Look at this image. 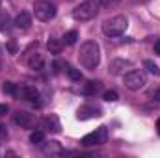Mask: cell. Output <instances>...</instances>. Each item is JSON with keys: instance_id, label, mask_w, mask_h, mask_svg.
Masks as SVG:
<instances>
[{"instance_id": "5", "label": "cell", "mask_w": 160, "mask_h": 158, "mask_svg": "<svg viewBox=\"0 0 160 158\" xmlns=\"http://www.w3.org/2000/svg\"><path fill=\"white\" fill-rule=\"evenodd\" d=\"M34 13L39 21H52L56 17V6L52 2H47V0H41V2H36L34 6Z\"/></svg>"}, {"instance_id": "3", "label": "cell", "mask_w": 160, "mask_h": 158, "mask_svg": "<svg viewBox=\"0 0 160 158\" xmlns=\"http://www.w3.org/2000/svg\"><path fill=\"white\" fill-rule=\"evenodd\" d=\"M99 0H84L82 4H78L75 9H73V19L77 21H89L93 19L97 13H99Z\"/></svg>"}, {"instance_id": "9", "label": "cell", "mask_w": 160, "mask_h": 158, "mask_svg": "<svg viewBox=\"0 0 160 158\" xmlns=\"http://www.w3.org/2000/svg\"><path fill=\"white\" fill-rule=\"evenodd\" d=\"M60 121L56 116H47V117L41 121V130L45 132H60Z\"/></svg>"}, {"instance_id": "21", "label": "cell", "mask_w": 160, "mask_h": 158, "mask_svg": "<svg viewBox=\"0 0 160 158\" xmlns=\"http://www.w3.org/2000/svg\"><path fill=\"white\" fill-rule=\"evenodd\" d=\"M67 77L73 80V82H80V78H82V73H80V69H75V67H67Z\"/></svg>"}, {"instance_id": "24", "label": "cell", "mask_w": 160, "mask_h": 158, "mask_svg": "<svg viewBox=\"0 0 160 158\" xmlns=\"http://www.w3.org/2000/svg\"><path fill=\"white\" fill-rule=\"evenodd\" d=\"M104 101H106V102H116V101H118V91H114V89L106 91V93H104Z\"/></svg>"}, {"instance_id": "19", "label": "cell", "mask_w": 160, "mask_h": 158, "mask_svg": "<svg viewBox=\"0 0 160 158\" xmlns=\"http://www.w3.org/2000/svg\"><path fill=\"white\" fill-rule=\"evenodd\" d=\"M2 91L8 93V95H17V93H19L17 84H13V82H4V84H2Z\"/></svg>"}, {"instance_id": "14", "label": "cell", "mask_w": 160, "mask_h": 158, "mask_svg": "<svg viewBox=\"0 0 160 158\" xmlns=\"http://www.w3.org/2000/svg\"><path fill=\"white\" fill-rule=\"evenodd\" d=\"M28 65L34 71H41L43 69V58H41V54H32V58L28 60Z\"/></svg>"}, {"instance_id": "30", "label": "cell", "mask_w": 160, "mask_h": 158, "mask_svg": "<svg viewBox=\"0 0 160 158\" xmlns=\"http://www.w3.org/2000/svg\"><path fill=\"white\" fill-rule=\"evenodd\" d=\"M157 132H158V134H160V117L157 119Z\"/></svg>"}, {"instance_id": "11", "label": "cell", "mask_w": 160, "mask_h": 158, "mask_svg": "<svg viewBox=\"0 0 160 158\" xmlns=\"http://www.w3.org/2000/svg\"><path fill=\"white\" fill-rule=\"evenodd\" d=\"M101 116V110L99 108H95V106H89V104H86V106H80L78 108V119H93V117H99Z\"/></svg>"}, {"instance_id": "8", "label": "cell", "mask_w": 160, "mask_h": 158, "mask_svg": "<svg viewBox=\"0 0 160 158\" xmlns=\"http://www.w3.org/2000/svg\"><path fill=\"white\" fill-rule=\"evenodd\" d=\"M130 67H132V63L128 60H112L110 62V73L112 75H125Z\"/></svg>"}, {"instance_id": "26", "label": "cell", "mask_w": 160, "mask_h": 158, "mask_svg": "<svg viewBox=\"0 0 160 158\" xmlns=\"http://www.w3.org/2000/svg\"><path fill=\"white\" fill-rule=\"evenodd\" d=\"M6 138H8V130H6L4 125H0V141H4Z\"/></svg>"}, {"instance_id": "4", "label": "cell", "mask_w": 160, "mask_h": 158, "mask_svg": "<svg viewBox=\"0 0 160 158\" xmlns=\"http://www.w3.org/2000/svg\"><path fill=\"white\" fill-rule=\"evenodd\" d=\"M123 80H125V87H128L130 91H140L147 84V78L142 71H127Z\"/></svg>"}, {"instance_id": "7", "label": "cell", "mask_w": 160, "mask_h": 158, "mask_svg": "<svg viewBox=\"0 0 160 158\" xmlns=\"http://www.w3.org/2000/svg\"><path fill=\"white\" fill-rule=\"evenodd\" d=\"M13 119H15V123H17L19 126H22V128H32V126L36 125V117H34V114H30V112H17Z\"/></svg>"}, {"instance_id": "32", "label": "cell", "mask_w": 160, "mask_h": 158, "mask_svg": "<svg viewBox=\"0 0 160 158\" xmlns=\"http://www.w3.org/2000/svg\"><path fill=\"white\" fill-rule=\"evenodd\" d=\"M0 69H2V63H0Z\"/></svg>"}, {"instance_id": "20", "label": "cell", "mask_w": 160, "mask_h": 158, "mask_svg": "<svg viewBox=\"0 0 160 158\" xmlns=\"http://www.w3.org/2000/svg\"><path fill=\"white\" fill-rule=\"evenodd\" d=\"M30 141L32 143H43L45 141V130H34L30 134Z\"/></svg>"}, {"instance_id": "12", "label": "cell", "mask_w": 160, "mask_h": 158, "mask_svg": "<svg viewBox=\"0 0 160 158\" xmlns=\"http://www.w3.org/2000/svg\"><path fill=\"white\" fill-rule=\"evenodd\" d=\"M32 24V15L28 11H21L17 17H15V26L21 28V30H28Z\"/></svg>"}, {"instance_id": "25", "label": "cell", "mask_w": 160, "mask_h": 158, "mask_svg": "<svg viewBox=\"0 0 160 158\" xmlns=\"http://www.w3.org/2000/svg\"><path fill=\"white\" fill-rule=\"evenodd\" d=\"M8 50L11 52V54H17V50H19V47H17V43L11 39V41H8Z\"/></svg>"}, {"instance_id": "28", "label": "cell", "mask_w": 160, "mask_h": 158, "mask_svg": "<svg viewBox=\"0 0 160 158\" xmlns=\"http://www.w3.org/2000/svg\"><path fill=\"white\" fill-rule=\"evenodd\" d=\"M153 97H155V101H157V102H160V89H157V91L153 93Z\"/></svg>"}, {"instance_id": "16", "label": "cell", "mask_w": 160, "mask_h": 158, "mask_svg": "<svg viewBox=\"0 0 160 158\" xmlns=\"http://www.w3.org/2000/svg\"><path fill=\"white\" fill-rule=\"evenodd\" d=\"M62 45H63L62 41L50 37V39H48V43H47V48L50 50V54H60V52H62Z\"/></svg>"}, {"instance_id": "18", "label": "cell", "mask_w": 160, "mask_h": 158, "mask_svg": "<svg viewBox=\"0 0 160 158\" xmlns=\"http://www.w3.org/2000/svg\"><path fill=\"white\" fill-rule=\"evenodd\" d=\"M143 65H145V69L151 73V75H155V77H160V67L155 63V62H151V60H145L143 62Z\"/></svg>"}, {"instance_id": "27", "label": "cell", "mask_w": 160, "mask_h": 158, "mask_svg": "<svg viewBox=\"0 0 160 158\" xmlns=\"http://www.w3.org/2000/svg\"><path fill=\"white\" fill-rule=\"evenodd\" d=\"M9 112V108H8V104H0V116H6Z\"/></svg>"}, {"instance_id": "1", "label": "cell", "mask_w": 160, "mask_h": 158, "mask_svg": "<svg viewBox=\"0 0 160 158\" xmlns=\"http://www.w3.org/2000/svg\"><path fill=\"white\" fill-rule=\"evenodd\" d=\"M78 60L80 63L86 67V69H95L101 62V48L95 41H86L82 47H80V52H78Z\"/></svg>"}, {"instance_id": "29", "label": "cell", "mask_w": 160, "mask_h": 158, "mask_svg": "<svg viewBox=\"0 0 160 158\" xmlns=\"http://www.w3.org/2000/svg\"><path fill=\"white\" fill-rule=\"evenodd\" d=\"M155 54H158V56H160V41L155 43Z\"/></svg>"}, {"instance_id": "10", "label": "cell", "mask_w": 160, "mask_h": 158, "mask_svg": "<svg viewBox=\"0 0 160 158\" xmlns=\"http://www.w3.org/2000/svg\"><path fill=\"white\" fill-rule=\"evenodd\" d=\"M21 97L28 102H34V104H39V91L36 87H30V86H24L21 89Z\"/></svg>"}, {"instance_id": "17", "label": "cell", "mask_w": 160, "mask_h": 158, "mask_svg": "<svg viewBox=\"0 0 160 158\" xmlns=\"http://www.w3.org/2000/svg\"><path fill=\"white\" fill-rule=\"evenodd\" d=\"M78 39V34H77V30H69V32H65L63 34V37H62V43L63 45H75Z\"/></svg>"}, {"instance_id": "6", "label": "cell", "mask_w": 160, "mask_h": 158, "mask_svg": "<svg viewBox=\"0 0 160 158\" xmlns=\"http://www.w3.org/2000/svg\"><path fill=\"white\" fill-rule=\"evenodd\" d=\"M106 140H108V128L106 126H99L95 132H89V134H86L82 138V145H86V147L102 145V143H106Z\"/></svg>"}, {"instance_id": "31", "label": "cell", "mask_w": 160, "mask_h": 158, "mask_svg": "<svg viewBox=\"0 0 160 158\" xmlns=\"http://www.w3.org/2000/svg\"><path fill=\"white\" fill-rule=\"evenodd\" d=\"M136 2H143V0H136Z\"/></svg>"}, {"instance_id": "15", "label": "cell", "mask_w": 160, "mask_h": 158, "mask_svg": "<svg viewBox=\"0 0 160 158\" xmlns=\"http://www.w3.org/2000/svg\"><path fill=\"white\" fill-rule=\"evenodd\" d=\"M99 89H101V82L91 80V82H88V84L84 86V95H95Z\"/></svg>"}, {"instance_id": "22", "label": "cell", "mask_w": 160, "mask_h": 158, "mask_svg": "<svg viewBox=\"0 0 160 158\" xmlns=\"http://www.w3.org/2000/svg\"><path fill=\"white\" fill-rule=\"evenodd\" d=\"M99 4L102 7H106V9H114V7H118L121 4V0H99Z\"/></svg>"}, {"instance_id": "2", "label": "cell", "mask_w": 160, "mask_h": 158, "mask_svg": "<svg viewBox=\"0 0 160 158\" xmlns=\"http://www.w3.org/2000/svg\"><path fill=\"white\" fill-rule=\"evenodd\" d=\"M128 28V19L125 15H116V17H110L102 22V32L108 36V37H118L121 34H125V30Z\"/></svg>"}, {"instance_id": "23", "label": "cell", "mask_w": 160, "mask_h": 158, "mask_svg": "<svg viewBox=\"0 0 160 158\" xmlns=\"http://www.w3.org/2000/svg\"><path fill=\"white\" fill-rule=\"evenodd\" d=\"M0 30L4 32V30H9V17H8V13H2L0 15Z\"/></svg>"}, {"instance_id": "13", "label": "cell", "mask_w": 160, "mask_h": 158, "mask_svg": "<svg viewBox=\"0 0 160 158\" xmlns=\"http://www.w3.org/2000/svg\"><path fill=\"white\" fill-rule=\"evenodd\" d=\"M43 153L45 155H63V149L58 141H43Z\"/></svg>"}]
</instances>
